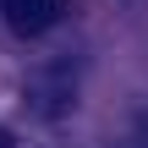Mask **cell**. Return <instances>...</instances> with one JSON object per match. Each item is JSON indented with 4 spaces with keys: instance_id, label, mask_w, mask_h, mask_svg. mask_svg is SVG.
Masks as SVG:
<instances>
[{
    "instance_id": "cell-2",
    "label": "cell",
    "mask_w": 148,
    "mask_h": 148,
    "mask_svg": "<svg viewBox=\"0 0 148 148\" xmlns=\"http://www.w3.org/2000/svg\"><path fill=\"white\" fill-rule=\"evenodd\" d=\"M60 0H0V16H5V27L16 33V38H38V33H49L55 22H60Z\"/></svg>"
},
{
    "instance_id": "cell-1",
    "label": "cell",
    "mask_w": 148,
    "mask_h": 148,
    "mask_svg": "<svg viewBox=\"0 0 148 148\" xmlns=\"http://www.w3.org/2000/svg\"><path fill=\"white\" fill-rule=\"evenodd\" d=\"M27 99L55 121V115H66L71 110V99H77V71L71 66H49V71H38L33 82H27Z\"/></svg>"
}]
</instances>
